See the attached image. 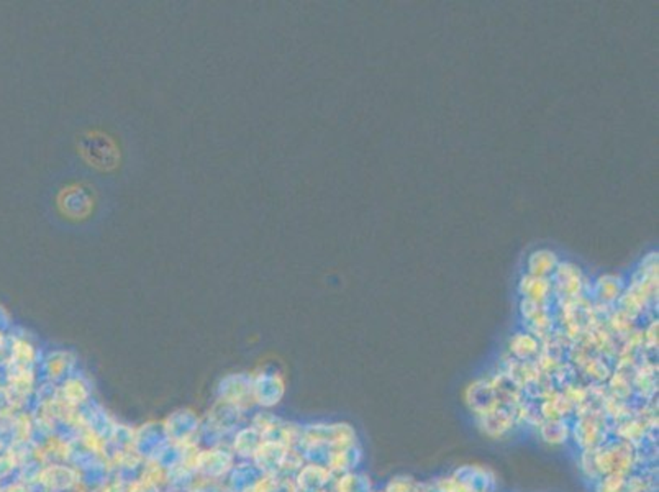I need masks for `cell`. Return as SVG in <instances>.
I'll use <instances>...</instances> for the list:
<instances>
[{
    "mask_svg": "<svg viewBox=\"0 0 659 492\" xmlns=\"http://www.w3.org/2000/svg\"><path fill=\"white\" fill-rule=\"evenodd\" d=\"M556 264H558V259L555 253H551V251H547V250H541L530 256L528 268H530V272L533 276L541 277L547 274V272L553 271V269L556 268Z\"/></svg>",
    "mask_w": 659,
    "mask_h": 492,
    "instance_id": "6da1fadb",
    "label": "cell"
}]
</instances>
